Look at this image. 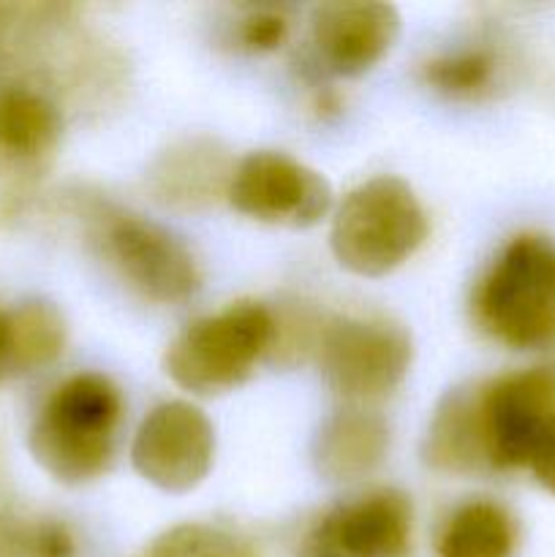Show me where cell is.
<instances>
[{
    "instance_id": "6da1fadb",
    "label": "cell",
    "mask_w": 555,
    "mask_h": 557,
    "mask_svg": "<svg viewBox=\"0 0 555 557\" xmlns=\"http://www.w3.org/2000/svg\"><path fill=\"white\" fill-rule=\"evenodd\" d=\"M120 417L123 397L107 375H71L33 422V457L58 482H92L112 466Z\"/></svg>"
},
{
    "instance_id": "7a4b0ae2",
    "label": "cell",
    "mask_w": 555,
    "mask_h": 557,
    "mask_svg": "<svg viewBox=\"0 0 555 557\" xmlns=\"http://www.w3.org/2000/svg\"><path fill=\"white\" fill-rule=\"evenodd\" d=\"M479 326L509 348L555 341V245L517 237L495 259L473 294Z\"/></svg>"
},
{
    "instance_id": "3957f363",
    "label": "cell",
    "mask_w": 555,
    "mask_h": 557,
    "mask_svg": "<svg viewBox=\"0 0 555 557\" xmlns=\"http://www.w3.org/2000/svg\"><path fill=\"white\" fill-rule=\"evenodd\" d=\"M428 237L422 205L400 177H373L343 199L332 221L330 245L348 272L390 275Z\"/></svg>"
},
{
    "instance_id": "277c9868",
    "label": "cell",
    "mask_w": 555,
    "mask_h": 557,
    "mask_svg": "<svg viewBox=\"0 0 555 557\" xmlns=\"http://www.w3.org/2000/svg\"><path fill=\"white\" fill-rule=\"evenodd\" d=\"M275 341V319L261 302H237L194 321L169 346L166 373L185 392L223 395L243 384Z\"/></svg>"
},
{
    "instance_id": "5b68a950",
    "label": "cell",
    "mask_w": 555,
    "mask_h": 557,
    "mask_svg": "<svg viewBox=\"0 0 555 557\" xmlns=\"http://www.w3.org/2000/svg\"><path fill=\"white\" fill-rule=\"evenodd\" d=\"M90 243L134 292L158 305L183 302L201 286L194 253L158 223L98 201L87 212Z\"/></svg>"
},
{
    "instance_id": "8992f818",
    "label": "cell",
    "mask_w": 555,
    "mask_h": 557,
    "mask_svg": "<svg viewBox=\"0 0 555 557\" xmlns=\"http://www.w3.org/2000/svg\"><path fill=\"white\" fill-rule=\"evenodd\" d=\"M319 364L343 400H381L408 373L411 337L384 319H335L321 332Z\"/></svg>"
},
{
    "instance_id": "52a82bcc",
    "label": "cell",
    "mask_w": 555,
    "mask_h": 557,
    "mask_svg": "<svg viewBox=\"0 0 555 557\" xmlns=\"http://www.w3.org/2000/svg\"><path fill=\"white\" fill-rule=\"evenodd\" d=\"M471 417L488 466H528L539 433L555 417V375L547 370L504 375L473 397Z\"/></svg>"
},
{
    "instance_id": "ba28073f",
    "label": "cell",
    "mask_w": 555,
    "mask_h": 557,
    "mask_svg": "<svg viewBox=\"0 0 555 557\" xmlns=\"http://www.w3.org/2000/svg\"><path fill=\"white\" fill-rule=\"evenodd\" d=\"M237 212L275 226H316L332 207V188L316 169L283 152H250L232 169L226 190Z\"/></svg>"
},
{
    "instance_id": "9c48e42d",
    "label": "cell",
    "mask_w": 555,
    "mask_h": 557,
    "mask_svg": "<svg viewBox=\"0 0 555 557\" xmlns=\"http://www.w3.org/2000/svg\"><path fill=\"white\" fill-rule=\"evenodd\" d=\"M215 433L205 413L185 400L161 403L139 424L131 444L136 473L163 493H190L207 479Z\"/></svg>"
},
{
    "instance_id": "30bf717a",
    "label": "cell",
    "mask_w": 555,
    "mask_h": 557,
    "mask_svg": "<svg viewBox=\"0 0 555 557\" xmlns=\"http://www.w3.org/2000/svg\"><path fill=\"white\" fill-rule=\"evenodd\" d=\"M414 509L400 490H375L326 511L305 539V557H408Z\"/></svg>"
},
{
    "instance_id": "8fae6325",
    "label": "cell",
    "mask_w": 555,
    "mask_h": 557,
    "mask_svg": "<svg viewBox=\"0 0 555 557\" xmlns=\"http://www.w3.org/2000/svg\"><path fill=\"white\" fill-rule=\"evenodd\" d=\"M400 33L390 3H324L313 11L310 38L330 71L354 76L379 63Z\"/></svg>"
},
{
    "instance_id": "7c38bea8",
    "label": "cell",
    "mask_w": 555,
    "mask_h": 557,
    "mask_svg": "<svg viewBox=\"0 0 555 557\" xmlns=\"http://www.w3.org/2000/svg\"><path fill=\"white\" fill-rule=\"evenodd\" d=\"M390 430L375 413L348 408L326 419L316 435V471L330 482H357L368 476L386 455Z\"/></svg>"
},
{
    "instance_id": "4fadbf2b",
    "label": "cell",
    "mask_w": 555,
    "mask_h": 557,
    "mask_svg": "<svg viewBox=\"0 0 555 557\" xmlns=\"http://www.w3.org/2000/svg\"><path fill=\"white\" fill-rule=\"evenodd\" d=\"M229 180L232 174H226L215 147L188 141L161 158L152 172V190L166 205L194 207L199 201L215 199L221 190H229Z\"/></svg>"
},
{
    "instance_id": "5bb4252c",
    "label": "cell",
    "mask_w": 555,
    "mask_h": 557,
    "mask_svg": "<svg viewBox=\"0 0 555 557\" xmlns=\"http://www.w3.org/2000/svg\"><path fill=\"white\" fill-rule=\"evenodd\" d=\"M515 522L493 500H471L446 520L439 536V557H511Z\"/></svg>"
},
{
    "instance_id": "9a60e30c",
    "label": "cell",
    "mask_w": 555,
    "mask_h": 557,
    "mask_svg": "<svg viewBox=\"0 0 555 557\" xmlns=\"http://www.w3.org/2000/svg\"><path fill=\"white\" fill-rule=\"evenodd\" d=\"M60 136V114L52 101L30 87L0 90V150L36 158L52 150Z\"/></svg>"
},
{
    "instance_id": "2e32d148",
    "label": "cell",
    "mask_w": 555,
    "mask_h": 557,
    "mask_svg": "<svg viewBox=\"0 0 555 557\" xmlns=\"http://www.w3.org/2000/svg\"><path fill=\"white\" fill-rule=\"evenodd\" d=\"M5 321H9V373L44 368L63 354V319L49 305H22L16 313L5 315Z\"/></svg>"
},
{
    "instance_id": "e0dca14e",
    "label": "cell",
    "mask_w": 555,
    "mask_h": 557,
    "mask_svg": "<svg viewBox=\"0 0 555 557\" xmlns=\"http://www.w3.org/2000/svg\"><path fill=\"white\" fill-rule=\"evenodd\" d=\"M145 557H254L234 533L215 525H180L152 542Z\"/></svg>"
},
{
    "instance_id": "ac0fdd59",
    "label": "cell",
    "mask_w": 555,
    "mask_h": 557,
    "mask_svg": "<svg viewBox=\"0 0 555 557\" xmlns=\"http://www.w3.org/2000/svg\"><path fill=\"white\" fill-rule=\"evenodd\" d=\"M493 54L484 49H466V52L444 54L424 65V79L435 90L449 92V96L468 98L482 92L493 82Z\"/></svg>"
},
{
    "instance_id": "d6986e66",
    "label": "cell",
    "mask_w": 555,
    "mask_h": 557,
    "mask_svg": "<svg viewBox=\"0 0 555 557\" xmlns=\"http://www.w3.org/2000/svg\"><path fill=\"white\" fill-rule=\"evenodd\" d=\"M288 33V20L283 11L275 9H259L250 11L239 25V41L250 52H270V49L281 47L283 38Z\"/></svg>"
},
{
    "instance_id": "ffe728a7",
    "label": "cell",
    "mask_w": 555,
    "mask_h": 557,
    "mask_svg": "<svg viewBox=\"0 0 555 557\" xmlns=\"http://www.w3.org/2000/svg\"><path fill=\"white\" fill-rule=\"evenodd\" d=\"M22 547L30 557H71L74 555V539L63 525H36L22 536Z\"/></svg>"
},
{
    "instance_id": "44dd1931",
    "label": "cell",
    "mask_w": 555,
    "mask_h": 557,
    "mask_svg": "<svg viewBox=\"0 0 555 557\" xmlns=\"http://www.w3.org/2000/svg\"><path fill=\"white\" fill-rule=\"evenodd\" d=\"M528 468L539 479V484L555 495V417L539 433L531 457H528Z\"/></svg>"
},
{
    "instance_id": "7402d4cb",
    "label": "cell",
    "mask_w": 555,
    "mask_h": 557,
    "mask_svg": "<svg viewBox=\"0 0 555 557\" xmlns=\"http://www.w3.org/2000/svg\"><path fill=\"white\" fill-rule=\"evenodd\" d=\"M9 373V321L0 313V379Z\"/></svg>"
}]
</instances>
